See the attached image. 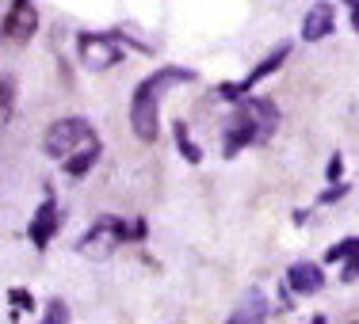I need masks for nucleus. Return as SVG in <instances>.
<instances>
[{"label": "nucleus", "instance_id": "15", "mask_svg": "<svg viewBox=\"0 0 359 324\" xmlns=\"http://www.w3.org/2000/svg\"><path fill=\"white\" fill-rule=\"evenodd\" d=\"M65 321H69V309H65L62 297H54V302H50V309H46V321H42V324H65Z\"/></svg>", "mask_w": 359, "mask_h": 324}, {"label": "nucleus", "instance_id": "4", "mask_svg": "<svg viewBox=\"0 0 359 324\" xmlns=\"http://www.w3.org/2000/svg\"><path fill=\"white\" fill-rule=\"evenodd\" d=\"M76 50H81V62L88 65V69H107V65H115L118 57H123V50H118V35H76Z\"/></svg>", "mask_w": 359, "mask_h": 324}, {"label": "nucleus", "instance_id": "22", "mask_svg": "<svg viewBox=\"0 0 359 324\" xmlns=\"http://www.w3.org/2000/svg\"><path fill=\"white\" fill-rule=\"evenodd\" d=\"M310 324H325V317H313V321H310Z\"/></svg>", "mask_w": 359, "mask_h": 324}, {"label": "nucleus", "instance_id": "11", "mask_svg": "<svg viewBox=\"0 0 359 324\" xmlns=\"http://www.w3.org/2000/svg\"><path fill=\"white\" fill-rule=\"evenodd\" d=\"M264 317H268V302H264L260 290H245L241 305L233 309V317H229L226 324H264Z\"/></svg>", "mask_w": 359, "mask_h": 324}, {"label": "nucleus", "instance_id": "16", "mask_svg": "<svg viewBox=\"0 0 359 324\" xmlns=\"http://www.w3.org/2000/svg\"><path fill=\"white\" fill-rule=\"evenodd\" d=\"M359 252V237H352V241H340L337 248H329V260H344V255H355Z\"/></svg>", "mask_w": 359, "mask_h": 324}, {"label": "nucleus", "instance_id": "19", "mask_svg": "<svg viewBox=\"0 0 359 324\" xmlns=\"http://www.w3.org/2000/svg\"><path fill=\"white\" fill-rule=\"evenodd\" d=\"M340 172H344V164H340V157L329 160V183H340Z\"/></svg>", "mask_w": 359, "mask_h": 324}, {"label": "nucleus", "instance_id": "14", "mask_svg": "<svg viewBox=\"0 0 359 324\" xmlns=\"http://www.w3.org/2000/svg\"><path fill=\"white\" fill-rule=\"evenodd\" d=\"M12 104H15V84L12 76H4V84H0V118L4 122H12Z\"/></svg>", "mask_w": 359, "mask_h": 324}, {"label": "nucleus", "instance_id": "9", "mask_svg": "<svg viewBox=\"0 0 359 324\" xmlns=\"http://www.w3.org/2000/svg\"><path fill=\"white\" fill-rule=\"evenodd\" d=\"M325 283L318 263H290L287 271V294H318Z\"/></svg>", "mask_w": 359, "mask_h": 324}, {"label": "nucleus", "instance_id": "3", "mask_svg": "<svg viewBox=\"0 0 359 324\" xmlns=\"http://www.w3.org/2000/svg\"><path fill=\"white\" fill-rule=\"evenodd\" d=\"M287 57H290V42H279V46L271 50V54L264 57V62L256 65V69H252L249 76H245V80H237V84H222V88H218V99H226V104H229V99H241L245 92H252L256 84L264 80V76H271V73H276L279 65L287 62Z\"/></svg>", "mask_w": 359, "mask_h": 324}, {"label": "nucleus", "instance_id": "18", "mask_svg": "<svg viewBox=\"0 0 359 324\" xmlns=\"http://www.w3.org/2000/svg\"><path fill=\"white\" fill-rule=\"evenodd\" d=\"M348 187H352V183H337V187H329V191L321 195V202H337L340 195H348Z\"/></svg>", "mask_w": 359, "mask_h": 324}, {"label": "nucleus", "instance_id": "8", "mask_svg": "<svg viewBox=\"0 0 359 324\" xmlns=\"http://www.w3.org/2000/svg\"><path fill=\"white\" fill-rule=\"evenodd\" d=\"M241 107L249 111V118H252V126H256V138L268 141L271 134H276V126H279V107L271 104V99H245Z\"/></svg>", "mask_w": 359, "mask_h": 324}, {"label": "nucleus", "instance_id": "2", "mask_svg": "<svg viewBox=\"0 0 359 324\" xmlns=\"http://www.w3.org/2000/svg\"><path fill=\"white\" fill-rule=\"evenodd\" d=\"M81 141H92V126L84 118H62L46 130V153L50 157H62L69 160V153H76Z\"/></svg>", "mask_w": 359, "mask_h": 324}, {"label": "nucleus", "instance_id": "10", "mask_svg": "<svg viewBox=\"0 0 359 324\" xmlns=\"http://www.w3.org/2000/svg\"><path fill=\"white\" fill-rule=\"evenodd\" d=\"M325 35H332V4H329V0H318V4L306 12V20H302V38L306 42H318Z\"/></svg>", "mask_w": 359, "mask_h": 324}, {"label": "nucleus", "instance_id": "6", "mask_svg": "<svg viewBox=\"0 0 359 324\" xmlns=\"http://www.w3.org/2000/svg\"><path fill=\"white\" fill-rule=\"evenodd\" d=\"M54 229H57V206H54V191L46 187V195H42V206H39V214H35V221L27 225V237H31V244H35V248H46V241L54 237Z\"/></svg>", "mask_w": 359, "mask_h": 324}, {"label": "nucleus", "instance_id": "7", "mask_svg": "<svg viewBox=\"0 0 359 324\" xmlns=\"http://www.w3.org/2000/svg\"><path fill=\"white\" fill-rule=\"evenodd\" d=\"M256 141H260V138H256V126H252L249 111L241 107V111L233 115V122H229L226 138H222V153H226V157H237L245 145H256Z\"/></svg>", "mask_w": 359, "mask_h": 324}, {"label": "nucleus", "instance_id": "13", "mask_svg": "<svg viewBox=\"0 0 359 324\" xmlns=\"http://www.w3.org/2000/svg\"><path fill=\"white\" fill-rule=\"evenodd\" d=\"M172 134H176V145H180V153H184L187 164H199L203 153H199V145L187 138V122H176V126H172Z\"/></svg>", "mask_w": 359, "mask_h": 324}, {"label": "nucleus", "instance_id": "23", "mask_svg": "<svg viewBox=\"0 0 359 324\" xmlns=\"http://www.w3.org/2000/svg\"><path fill=\"white\" fill-rule=\"evenodd\" d=\"M344 4H348V8H352V4H355V0H344Z\"/></svg>", "mask_w": 359, "mask_h": 324}, {"label": "nucleus", "instance_id": "21", "mask_svg": "<svg viewBox=\"0 0 359 324\" xmlns=\"http://www.w3.org/2000/svg\"><path fill=\"white\" fill-rule=\"evenodd\" d=\"M348 20H352V31H355V35H359V0H355L352 8H348Z\"/></svg>", "mask_w": 359, "mask_h": 324}, {"label": "nucleus", "instance_id": "5", "mask_svg": "<svg viewBox=\"0 0 359 324\" xmlns=\"http://www.w3.org/2000/svg\"><path fill=\"white\" fill-rule=\"evenodd\" d=\"M39 31V12L31 0H12L8 8V20H4V35L12 42H27Z\"/></svg>", "mask_w": 359, "mask_h": 324}, {"label": "nucleus", "instance_id": "20", "mask_svg": "<svg viewBox=\"0 0 359 324\" xmlns=\"http://www.w3.org/2000/svg\"><path fill=\"white\" fill-rule=\"evenodd\" d=\"M355 275H359V252H355L352 260L344 263V279H355Z\"/></svg>", "mask_w": 359, "mask_h": 324}, {"label": "nucleus", "instance_id": "1", "mask_svg": "<svg viewBox=\"0 0 359 324\" xmlns=\"http://www.w3.org/2000/svg\"><path fill=\"white\" fill-rule=\"evenodd\" d=\"M195 73L191 69H180V65H168V69L149 73L145 80L134 88L130 96V130L138 134L142 141H157V104H161V92H168L172 84H191Z\"/></svg>", "mask_w": 359, "mask_h": 324}, {"label": "nucleus", "instance_id": "17", "mask_svg": "<svg viewBox=\"0 0 359 324\" xmlns=\"http://www.w3.org/2000/svg\"><path fill=\"white\" fill-rule=\"evenodd\" d=\"M8 297H12V305H20V309H35V302H31L27 290H12Z\"/></svg>", "mask_w": 359, "mask_h": 324}, {"label": "nucleus", "instance_id": "12", "mask_svg": "<svg viewBox=\"0 0 359 324\" xmlns=\"http://www.w3.org/2000/svg\"><path fill=\"white\" fill-rule=\"evenodd\" d=\"M96 160H100V141L92 138V141H84L69 160H65V172H69V176H84L92 164H96Z\"/></svg>", "mask_w": 359, "mask_h": 324}]
</instances>
